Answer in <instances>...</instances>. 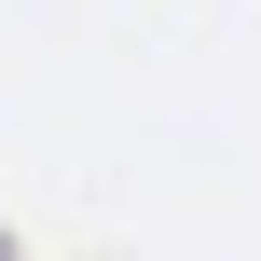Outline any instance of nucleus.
<instances>
[{"mask_svg": "<svg viewBox=\"0 0 261 261\" xmlns=\"http://www.w3.org/2000/svg\"><path fill=\"white\" fill-rule=\"evenodd\" d=\"M0 261H14V248H0Z\"/></svg>", "mask_w": 261, "mask_h": 261, "instance_id": "1", "label": "nucleus"}]
</instances>
